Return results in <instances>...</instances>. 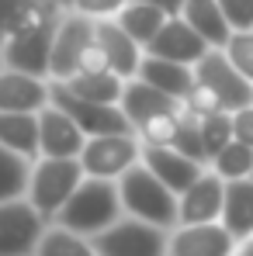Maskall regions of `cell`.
<instances>
[{
  "mask_svg": "<svg viewBox=\"0 0 253 256\" xmlns=\"http://www.w3.org/2000/svg\"><path fill=\"white\" fill-rule=\"evenodd\" d=\"M70 7L63 0H39L7 35V42L0 48V66L11 70H25L35 76H49V59H52V42H56V28L63 21Z\"/></svg>",
  "mask_w": 253,
  "mask_h": 256,
  "instance_id": "6da1fadb",
  "label": "cell"
},
{
  "mask_svg": "<svg viewBox=\"0 0 253 256\" xmlns=\"http://www.w3.org/2000/svg\"><path fill=\"white\" fill-rule=\"evenodd\" d=\"M118 194H122L125 214H132V218L153 222V225H160V228L180 225L177 194H173L142 160H139L135 166H128V170L118 176Z\"/></svg>",
  "mask_w": 253,
  "mask_h": 256,
  "instance_id": "7a4b0ae2",
  "label": "cell"
},
{
  "mask_svg": "<svg viewBox=\"0 0 253 256\" xmlns=\"http://www.w3.org/2000/svg\"><path fill=\"white\" fill-rule=\"evenodd\" d=\"M122 212L125 208H122L118 180L84 176V184L73 190V198L63 204V212L56 214V225H66L80 236H97L108 225H115Z\"/></svg>",
  "mask_w": 253,
  "mask_h": 256,
  "instance_id": "3957f363",
  "label": "cell"
},
{
  "mask_svg": "<svg viewBox=\"0 0 253 256\" xmlns=\"http://www.w3.org/2000/svg\"><path fill=\"white\" fill-rule=\"evenodd\" d=\"M84 163L80 156H39L35 170H32V187H28V201L45 214L56 218L63 212V204L73 198V190L84 184Z\"/></svg>",
  "mask_w": 253,
  "mask_h": 256,
  "instance_id": "277c9868",
  "label": "cell"
},
{
  "mask_svg": "<svg viewBox=\"0 0 253 256\" xmlns=\"http://www.w3.org/2000/svg\"><path fill=\"white\" fill-rule=\"evenodd\" d=\"M94 250L97 256H167L170 239L167 228L128 214L94 236Z\"/></svg>",
  "mask_w": 253,
  "mask_h": 256,
  "instance_id": "5b68a950",
  "label": "cell"
},
{
  "mask_svg": "<svg viewBox=\"0 0 253 256\" xmlns=\"http://www.w3.org/2000/svg\"><path fill=\"white\" fill-rule=\"evenodd\" d=\"M142 160V138L135 132H115V135H90L80 152L87 176L118 180L128 166Z\"/></svg>",
  "mask_w": 253,
  "mask_h": 256,
  "instance_id": "8992f818",
  "label": "cell"
},
{
  "mask_svg": "<svg viewBox=\"0 0 253 256\" xmlns=\"http://www.w3.org/2000/svg\"><path fill=\"white\" fill-rule=\"evenodd\" d=\"M52 104L63 108L77 125L90 135H115V132H135L132 122L125 118L122 104H104V100H87L80 94H73L66 84L52 80Z\"/></svg>",
  "mask_w": 253,
  "mask_h": 256,
  "instance_id": "52a82bcc",
  "label": "cell"
},
{
  "mask_svg": "<svg viewBox=\"0 0 253 256\" xmlns=\"http://www.w3.org/2000/svg\"><path fill=\"white\" fill-rule=\"evenodd\" d=\"M45 214L28 198L0 201V256H25L39 246Z\"/></svg>",
  "mask_w": 253,
  "mask_h": 256,
  "instance_id": "ba28073f",
  "label": "cell"
},
{
  "mask_svg": "<svg viewBox=\"0 0 253 256\" xmlns=\"http://www.w3.org/2000/svg\"><path fill=\"white\" fill-rule=\"evenodd\" d=\"M194 76H198L201 84H208L211 90L222 97L225 111H236V108L253 104V84L236 70V66H232V62H229L225 48H208V52L198 59Z\"/></svg>",
  "mask_w": 253,
  "mask_h": 256,
  "instance_id": "9c48e42d",
  "label": "cell"
},
{
  "mask_svg": "<svg viewBox=\"0 0 253 256\" xmlns=\"http://www.w3.org/2000/svg\"><path fill=\"white\" fill-rule=\"evenodd\" d=\"M94 38V18L84 10H66L59 28H56V42H52V59H49V80H70L77 73V59L84 52V45Z\"/></svg>",
  "mask_w": 253,
  "mask_h": 256,
  "instance_id": "30bf717a",
  "label": "cell"
},
{
  "mask_svg": "<svg viewBox=\"0 0 253 256\" xmlns=\"http://www.w3.org/2000/svg\"><path fill=\"white\" fill-rule=\"evenodd\" d=\"M236 253H239V242L222 222L177 225L167 250V256H236Z\"/></svg>",
  "mask_w": 253,
  "mask_h": 256,
  "instance_id": "8fae6325",
  "label": "cell"
},
{
  "mask_svg": "<svg viewBox=\"0 0 253 256\" xmlns=\"http://www.w3.org/2000/svg\"><path fill=\"white\" fill-rule=\"evenodd\" d=\"M177 208H180V225L222 222V208H225V180L208 166V170L201 173L184 194H177Z\"/></svg>",
  "mask_w": 253,
  "mask_h": 256,
  "instance_id": "7c38bea8",
  "label": "cell"
},
{
  "mask_svg": "<svg viewBox=\"0 0 253 256\" xmlns=\"http://www.w3.org/2000/svg\"><path fill=\"white\" fill-rule=\"evenodd\" d=\"M52 104V80L0 66V111H42Z\"/></svg>",
  "mask_w": 253,
  "mask_h": 256,
  "instance_id": "4fadbf2b",
  "label": "cell"
},
{
  "mask_svg": "<svg viewBox=\"0 0 253 256\" xmlns=\"http://www.w3.org/2000/svg\"><path fill=\"white\" fill-rule=\"evenodd\" d=\"M211 45L201 38V32H194L187 24L184 14L167 18V24L160 28V35L146 45L149 56H160V59H173V62H187V66H198V59L208 52Z\"/></svg>",
  "mask_w": 253,
  "mask_h": 256,
  "instance_id": "5bb4252c",
  "label": "cell"
},
{
  "mask_svg": "<svg viewBox=\"0 0 253 256\" xmlns=\"http://www.w3.org/2000/svg\"><path fill=\"white\" fill-rule=\"evenodd\" d=\"M94 35H97V42L104 45V52L111 59V70L122 80L139 76L142 59H146V45L135 42L125 28L118 24V18H94Z\"/></svg>",
  "mask_w": 253,
  "mask_h": 256,
  "instance_id": "9a60e30c",
  "label": "cell"
},
{
  "mask_svg": "<svg viewBox=\"0 0 253 256\" xmlns=\"http://www.w3.org/2000/svg\"><path fill=\"white\" fill-rule=\"evenodd\" d=\"M39 135L42 156H80L87 146V132L56 104H45L39 111Z\"/></svg>",
  "mask_w": 253,
  "mask_h": 256,
  "instance_id": "2e32d148",
  "label": "cell"
},
{
  "mask_svg": "<svg viewBox=\"0 0 253 256\" xmlns=\"http://www.w3.org/2000/svg\"><path fill=\"white\" fill-rule=\"evenodd\" d=\"M142 163L156 173V176L167 184L173 194H184V190H187L201 173L208 170L205 163H198V160L184 156V152H180V149H173V146H142Z\"/></svg>",
  "mask_w": 253,
  "mask_h": 256,
  "instance_id": "e0dca14e",
  "label": "cell"
},
{
  "mask_svg": "<svg viewBox=\"0 0 253 256\" xmlns=\"http://www.w3.org/2000/svg\"><path fill=\"white\" fill-rule=\"evenodd\" d=\"M177 108H184V100L163 94L160 86L146 84L142 76L125 80V90H122V111H125L128 122H132V128L139 125V122H146V118H153V114H160V111H177Z\"/></svg>",
  "mask_w": 253,
  "mask_h": 256,
  "instance_id": "ac0fdd59",
  "label": "cell"
},
{
  "mask_svg": "<svg viewBox=\"0 0 253 256\" xmlns=\"http://www.w3.org/2000/svg\"><path fill=\"white\" fill-rule=\"evenodd\" d=\"M139 76H142L146 84L160 86L163 94L177 97V100H187L191 86H194V80H198V76H194V66L173 62V59H160V56H149V52H146V59H142Z\"/></svg>",
  "mask_w": 253,
  "mask_h": 256,
  "instance_id": "d6986e66",
  "label": "cell"
},
{
  "mask_svg": "<svg viewBox=\"0 0 253 256\" xmlns=\"http://www.w3.org/2000/svg\"><path fill=\"white\" fill-rule=\"evenodd\" d=\"M0 142L28 160H39L42 156L39 111H0Z\"/></svg>",
  "mask_w": 253,
  "mask_h": 256,
  "instance_id": "ffe728a7",
  "label": "cell"
},
{
  "mask_svg": "<svg viewBox=\"0 0 253 256\" xmlns=\"http://www.w3.org/2000/svg\"><path fill=\"white\" fill-rule=\"evenodd\" d=\"M222 225L236 236V242H239V246L253 236V176H243V180H225Z\"/></svg>",
  "mask_w": 253,
  "mask_h": 256,
  "instance_id": "44dd1931",
  "label": "cell"
},
{
  "mask_svg": "<svg viewBox=\"0 0 253 256\" xmlns=\"http://www.w3.org/2000/svg\"><path fill=\"white\" fill-rule=\"evenodd\" d=\"M184 18L194 32H201V38L211 45V48H225L229 35H232V24L222 10L218 0H187L184 4Z\"/></svg>",
  "mask_w": 253,
  "mask_h": 256,
  "instance_id": "7402d4cb",
  "label": "cell"
},
{
  "mask_svg": "<svg viewBox=\"0 0 253 256\" xmlns=\"http://www.w3.org/2000/svg\"><path fill=\"white\" fill-rule=\"evenodd\" d=\"M118 18V24L125 28L128 35L135 38L139 45H149L156 35H160V28L167 24V10H160V7H153V4H142V0H128L125 7L115 14Z\"/></svg>",
  "mask_w": 253,
  "mask_h": 256,
  "instance_id": "603a6c76",
  "label": "cell"
},
{
  "mask_svg": "<svg viewBox=\"0 0 253 256\" xmlns=\"http://www.w3.org/2000/svg\"><path fill=\"white\" fill-rule=\"evenodd\" d=\"M32 170H35V160L7 149L0 142V201H11V198H28V187H32Z\"/></svg>",
  "mask_w": 253,
  "mask_h": 256,
  "instance_id": "cb8c5ba5",
  "label": "cell"
},
{
  "mask_svg": "<svg viewBox=\"0 0 253 256\" xmlns=\"http://www.w3.org/2000/svg\"><path fill=\"white\" fill-rule=\"evenodd\" d=\"M59 84H66L73 94H80L87 100H104V104H122V90H125V80L118 73H94V76L77 73V76L59 80Z\"/></svg>",
  "mask_w": 253,
  "mask_h": 256,
  "instance_id": "d4e9b609",
  "label": "cell"
},
{
  "mask_svg": "<svg viewBox=\"0 0 253 256\" xmlns=\"http://www.w3.org/2000/svg\"><path fill=\"white\" fill-rule=\"evenodd\" d=\"M35 253L39 256H97V250H94V242H87L80 232H73L66 225H52V228L42 232Z\"/></svg>",
  "mask_w": 253,
  "mask_h": 256,
  "instance_id": "484cf974",
  "label": "cell"
},
{
  "mask_svg": "<svg viewBox=\"0 0 253 256\" xmlns=\"http://www.w3.org/2000/svg\"><path fill=\"white\" fill-rule=\"evenodd\" d=\"M208 166L218 173L222 180H243V176H250V173H253V146L239 142V138H232V142L211 160Z\"/></svg>",
  "mask_w": 253,
  "mask_h": 256,
  "instance_id": "4316f807",
  "label": "cell"
},
{
  "mask_svg": "<svg viewBox=\"0 0 253 256\" xmlns=\"http://www.w3.org/2000/svg\"><path fill=\"white\" fill-rule=\"evenodd\" d=\"M180 111H184V108H177V111H160V114L139 122V125H135V135L142 138V146H173V138H177V132H180Z\"/></svg>",
  "mask_w": 253,
  "mask_h": 256,
  "instance_id": "83f0119b",
  "label": "cell"
},
{
  "mask_svg": "<svg viewBox=\"0 0 253 256\" xmlns=\"http://www.w3.org/2000/svg\"><path fill=\"white\" fill-rule=\"evenodd\" d=\"M173 149H180L184 156H191V160L208 166V152H205V138H201V114H194L187 104L180 111V132L173 138Z\"/></svg>",
  "mask_w": 253,
  "mask_h": 256,
  "instance_id": "f1b7e54d",
  "label": "cell"
},
{
  "mask_svg": "<svg viewBox=\"0 0 253 256\" xmlns=\"http://www.w3.org/2000/svg\"><path fill=\"white\" fill-rule=\"evenodd\" d=\"M201 138H205V152H208V163L236 138L232 135V111H215L201 118Z\"/></svg>",
  "mask_w": 253,
  "mask_h": 256,
  "instance_id": "f546056e",
  "label": "cell"
},
{
  "mask_svg": "<svg viewBox=\"0 0 253 256\" xmlns=\"http://www.w3.org/2000/svg\"><path fill=\"white\" fill-rule=\"evenodd\" d=\"M225 56H229V62L253 84V28L232 32L229 42H225Z\"/></svg>",
  "mask_w": 253,
  "mask_h": 256,
  "instance_id": "4dcf8cb0",
  "label": "cell"
},
{
  "mask_svg": "<svg viewBox=\"0 0 253 256\" xmlns=\"http://www.w3.org/2000/svg\"><path fill=\"white\" fill-rule=\"evenodd\" d=\"M77 73H87V76H94V73H115L111 70V59H108V52H104V45L97 42V35L84 45V52H80V59H77ZM73 73V76H77Z\"/></svg>",
  "mask_w": 253,
  "mask_h": 256,
  "instance_id": "1f68e13d",
  "label": "cell"
},
{
  "mask_svg": "<svg viewBox=\"0 0 253 256\" xmlns=\"http://www.w3.org/2000/svg\"><path fill=\"white\" fill-rule=\"evenodd\" d=\"M194 114H215V111H225V104H222V97L211 90L208 84H201V80H194V86H191V94H187V100H184Z\"/></svg>",
  "mask_w": 253,
  "mask_h": 256,
  "instance_id": "d6a6232c",
  "label": "cell"
},
{
  "mask_svg": "<svg viewBox=\"0 0 253 256\" xmlns=\"http://www.w3.org/2000/svg\"><path fill=\"white\" fill-rule=\"evenodd\" d=\"M39 0H0V48L7 42V35H11V28L35 7Z\"/></svg>",
  "mask_w": 253,
  "mask_h": 256,
  "instance_id": "836d02e7",
  "label": "cell"
},
{
  "mask_svg": "<svg viewBox=\"0 0 253 256\" xmlns=\"http://www.w3.org/2000/svg\"><path fill=\"white\" fill-rule=\"evenodd\" d=\"M218 4H222V10H225V18H229L232 32L253 28V0H218Z\"/></svg>",
  "mask_w": 253,
  "mask_h": 256,
  "instance_id": "e575fe53",
  "label": "cell"
},
{
  "mask_svg": "<svg viewBox=\"0 0 253 256\" xmlns=\"http://www.w3.org/2000/svg\"><path fill=\"white\" fill-rule=\"evenodd\" d=\"M128 0H73V10H84L90 18H115Z\"/></svg>",
  "mask_w": 253,
  "mask_h": 256,
  "instance_id": "d590c367",
  "label": "cell"
},
{
  "mask_svg": "<svg viewBox=\"0 0 253 256\" xmlns=\"http://www.w3.org/2000/svg\"><path fill=\"white\" fill-rule=\"evenodd\" d=\"M232 135H236L239 142L253 146V104L236 108V111H232Z\"/></svg>",
  "mask_w": 253,
  "mask_h": 256,
  "instance_id": "8d00e7d4",
  "label": "cell"
},
{
  "mask_svg": "<svg viewBox=\"0 0 253 256\" xmlns=\"http://www.w3.org/2000/svg\"><path fill=\"white\" fill-rule=\"evenodd\" d=\"M142 4H153V7L167 10L170 18H177V14H184V4H187V0H142Z\"/></svg>",
  "mask_w": 253,
  "mask_h": 256,
  "instance_id": "74e56055",
  "label": "cell"
},
{
  "mask_svg": "<svg viewBox=\"0 0 253 256\" xmlns=\"http://www.w3.org/2000/svg\"><path fill=\"white\" fill-rule=\"evenodd\" d=\"M239 256H253V236L243 242V246H239Z\"/></svg>",
  "mask_w": 253,
  "mask_h": 256,
  "instance_id": "f35d334b",
  "label": "cell"
},
{
  "mask_svg": "<svg viewBox=\"0 0 253 256\" xmlns=\"http://www.w3.org/2000/svg\"><path fill=\"white\" fill-rule=\"evenodd\" d=\"M63 4H66V7H73V0H63Z\"/></svg>",
  "mask_w": 253,
  "mask_h": 256,
  "instance_id": "ab89813d",
  "label": "cell"
},
{
  "mask_svg": "<svg viewBox=\"0 0 253 256\" xmlns=\"http://www.w3.org/2000/svg\"><path fill=\"white\" fill-rule=\"evenodd\" d=\"M250 176H253V173H250Z\"/></svg>",
  "mask_w": 253,
  "mask_h": 256,
  "instance_id": "60d3db41",
  "label": "cell"
},
{
  "mask_svg": "<svg viewBox=\"0 0 253 256\" xmlns=\"http://www.w3.org/2000/svg\"><path fill=\"white\" fill-rule=\"evenodd\" d=\"M236 256H239V253H236Z\"/></svg>",
  "mask_w": 253,
  "mask_h": 256,
  "instance_id": "b9f144b4",
  "label": "cell"
}]
</instances>
